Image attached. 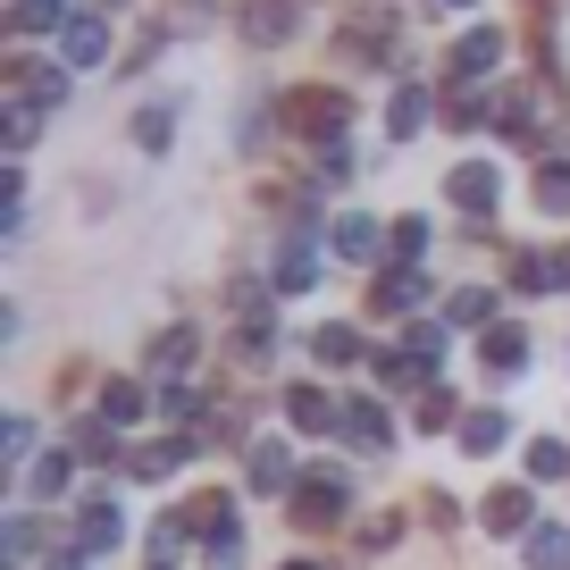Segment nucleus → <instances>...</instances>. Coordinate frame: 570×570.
I'll return each instance as SVG.
<instances>
[{
    "mask_svg": "<svg viewBox=\"0 0 570 570\" xmlns=\"http://www.w3.org/2000/svg\"><path fill=\"white\" fill-rule=\"evenodd\" d=\"M277 126L294 142H344V126H353V101H344V85H303L277 101Z\"/></svg>",
    "mask_w": 570,
    "mask_h": 570,
    "instance_id": "nucleus-1",
    "label": "nucleus"
},
{
    "mask_svg": "<svg viewBox=\"0 0 570 570\" xmlns=\"http://www.w3.org/2000/svg\"><path fill=\"white\" fill-rule=\"evenodd\" d=\"M344 503H353V495H344L336 470H311V479L294 487L285 512H294V529H303V537H327V529H344Z\"/></svg>",
    "mask_w": 570,
    "mask_h": 570,
    "instance_id": "nucleus-2",
    "label": "nucleus"
},
{
    "mask_svg": "<svg viewBox=\"0 0 570 570\" xmlns=\"http://www.w3.org/2000/svg\"><path fill=\"white\" fill-rule=\"evenodd\" d=\"M495 68H503V35H495V26H470V35L453 42V59H445L453 85H487Z\"/></svg>",
    "mask_w": 570,
    "mask_h": 570,
    "instance_id": "nucleus-3",
    "label": "nucleus"
},
{
    "mask_svg": "<svg viewBox=\"0 0 570 570\" xmlns=\"http://www.w3.org/2000/svg\"><path fill=\"white\" fill-rule=\"evenodd\" d=\"M101 59H109V26H101V9H76L68 35H59V68L85 76V68H101Z\"/></svg>",
    "mask_w": 570,
    "mask_h": 570,
    "instance_id": "nucleus-4",
    "label": "nucleus"
},
{
    "mask_svg": "<svg viewBox=\"0 0 570 570\" xmlns=\"http://www.w3.org/2000/svg\"><path fill=\"white\" fill-rule=\"evenodd\" d=\"M68 76L76 68H42V59H9V92H18V101H42V109H51V101H68Z\"/></svg>",
    "mask_w": 570,
    "mask_h": 570,
    "instance_id": "nucleus-5",
    "label": "nucleus"
},
{
    "mask_svg": "<svg viewBox=\"0 0 570 570\" xmlns=\"http://www.w3.org/2000/svg\"><path fill=\"white\" fill-rule=\"evenodd\" d=\"M487 118H495L503 135L537 142V126H546V92H537V85H512V92H503V101H487Z\"/></svg>",
    "mask_w": 570,
    "mask_h": 570,
    "instance_id": "nucleus-6",
    "label": "nucleus"
},
{
    "mask_svg": "<svg viewBox=\"0 0 570 570\" xmlns=\"http://www.w3.org/2000/svg\"><path fill=\"white\" fill-rule=\"evenodd\" d=\"M445 194H453V210L487 218V210H495V168H487V160H462V168L445 177Z\"/></svg>",
    "mask_w": 570,
    "mask_h": 570,
    "instance_id": "nucleus-7",
    "label": "nucleus"
},
{
    "mask_svg": "<svg viewBox=\"0 0 570 570\" xmlns=\"http://www.w3.org/2000/svg\"><path fill=\"white\" fill-rule=\"evenodd\" d=\"M235 26H244V42H261V51H268V42L294 35V0H244V18H235Z\"/></svg>",
    "mask_w": 570,
    "mask_h": 570,
    "instance_id": "nucleus-8",
    "label": "nucleus"
},
{
    "mask_svg": "<svg viewBox=\"0 0 570 570\" xmlns=\"http://www.w3.org/2000/svg\"><path fill=\"white\" fill-rule=\"evenodd\" d=\"M68 0H9V35H68Z\"/></svg>",
    "mask_w": 570,
    "mask_h": 570,
    "instance_id": "nucleus-9",
    "label": "nucleus"
},
{
    "mask_svg": "<svg viewBox=\"0 0 570 570\" xmlns=\"http://www.w3.org/2000/svg\"><path fill=\"white\" fill-rule=\"evenodd\" d=\"M344 403H327V386H285V420L303 428V436H320V428H336Z\"/></svg>",
    "mask_w": 570,
    "mask_h": 570,
    "instance_id": "nucleus-10",
    "label": "nucleus"
},
{
    "mask_svg": "<svg viewBox=\"0 0 570 570\" xmlns=\"http://www.w3.org/2000/svg\"><path fill=\"white\" fill-rule=\"evenodd\" d=\"M529 512H537V495H529V487H495L479 520H487L495 537H520V529H529Z\"/></svg>",
    "mask_w": 570,
    "mask_h": 570,
    "instance_id": "nucleus-11",
    "label": "nucleus"
},
{
    "mask_svg": "<svg viewBox=\"0 0 570 570\" xmlns=\"http://www.w3.org/2000/svg\"><path fill=\"white\" fill-rule=\"evenodd\" d=\"M420 126H428V92H420V85H394V101H386V135H394V142H411Z\"/></svg>",
    "mask_w": 570,
    "mask_h": 570,
    "instance_id": "nucleus-12",
    "label": "nucleus"
},
{
    "mask_svg": "<svg viewBox=\"0 0 570 570\" xmlns=\"http://www.w3.org/2000/svg\"><path fill=\"white\" fill-rule=\"evenodd\" d=\"M403 303H420V268H386L370 285V311H403Z\"/></svg>",
    "mask_w": 570,
    "mask_h": 570,
    "instance_id": "nucleus-13",
    "label": "nucleus"
},
{
    "mask_svg": "<svg viewBox=\"0 0 570 570\" xmlns=\"http://www.w3.org/2000/svg\"><path fill=\"white\" fill-rule=\"evenodd\" d=\"M0 126H9V151H35V135H42V101H18V92H9Z\"/></svg>",
    "mask_w": 570,
    "mask_h": 570,
    "instance_id": "nucleus-14",
    "label": "nucleus"
},
{
    "mask_svg": "<svg viewBox=\"0 0 570 570\" xmlns=\"http://www.w3.org/2000/svg\"><path fill=\"white\" fill-rule=\"evenodd\" d=\"M512 285H520V294H546V285H562V261H553V252H520Z\"/></svg>",
    "mask_w": 570,
    "mask_h": 570,
    "instance_id": "nucleus-15",
    "label": "nucleus"
},
{
    "mask_svg": "<svg viewBox=\"0 0 570 570\" xmlns=\"http://www.w3.org/2000/svg\"><path fill=\"white\" fill-rule=\"evenodd\" d=\"M529 194H537V210H570V168H562V160H537Z\"/></svg>",
    "mask_w": 570,
    "mask_h": 570,
    "instance_id": "nucleus-16",
    "label": "nucleus"
},
{
    "mask_svg": "<svg viewBox=\"0 0 570 570\" xmlns=\"http://www.w3.org/2000/svg\"><path fill=\"white\" fill-rule=\"evenodd\" d=\"M311 353H320L327 370H344V361H361V336H353V327H320V336H311Z\"/></svg>",
    "mask_w": 570,
    "mask_h": 570,
    "instance_id": "nucleus-17",
    "label": "nucleus"
},
{
    "mask_svg": "<svg viewBox=\"0 0 570 570\" xmlns=\"http://www.w3.org/2000/svg\"><path fill=\"white\" fill-rule=\"evenodd\" d=\"M252 487H294V470H285V445H252Z\"/></svg>",
    "mask_w": 570,
    "mask_h": 570,
    "instance_id": "nucleus-18",
    "label": "nucleus"
},
{
    "mask_svg": "<svg viewBox=\"0 0 570 570\" xmlns=\"http://www.w3.org/2000/svg\"><path fill=\"white\" fill-rule=\"evenodd\" d=\"M529 562L537 570H570V529H537L529 537Z\"/></svg>",
    "mask_w": 570,
    "mask_h": 570,
    "instance_id": "nucleus-19",
    "label": "nucleus"
},
{
    "mask_svg": "<svg viewBox=\"0 0 570 570\" xmlns=\"http://www.w3.org/2000/svg\"><path fill=\"white\" fill-rule=\"evenodd\" d=\"M453 320L462 327H495V294H487V285H462V294H453Z\"/></svg>",
    "mask_w": 570,
    "mask_h": 570,
    "instance_id": "nucleus-20",
    "label": "nucleus"
},
{
    "mask_svg": "<svg viewBox=\"0 0 570 570\" xmlns=\"http://www.w3.org/2000/svg\"><path fill=\"white\" fill-rule=\"evenodd\" d=\"M487 361H495V370H520V361H529V336H520V327H487Z\"/></svg>",
    "mask_w": 570,
    "mask_h": 570,
    "instance_id": "nucleus-21",
    "label": "nucleus"
},
{
    "mask_svg": "<svg viewBox=\"0 0 570 570\" xmlns=\"http://www.w3.org/2000/svg\"><path fill=\"white\" fill-rule=\"evenodd\" d=\"M462 445L470 453H495L503 445V411H470V420H462Z\"/></svg>",
    "mask_w": 570,
    "mask_h": 570,
    "instance_id": "nucleus-22",
    "label": "nucleus"
},
{
    "mask_svg": "<svg viewBox=\"0 0 570 570\" xmlns=\"http://www.w3.org/2000/svg\"><path fill=\"white\" fill-rule=\"evenodd\" d=\"M344 428H353V445H386V420H377V403H344Z\"/></svg>",
    "mask_w": 570,
    "mask_h": 570,
    "instance_id": "nucleus-23",
    "label": "nucleus"
},
{
    "mask_svg": "<svg viewBox=\"0 0 570 570\" xmlns=\"http://www.w3.org/2000/svg\"><path fill=\"white\" fill-rule=\"evenodd\" d=\"M142 411V386H126V377H109V394H101V420H135Z\"/></svg>",
    "mask_w": 570,
    "mask_h": 570,
    "instance_id": "nucleus-24",
    "label": "nucleus"
},
{
    "mask_svg": "<svg viewBox=\"0 0 570 570\" xmlns=\"http://www.w3.org/2000/svg\"><path fill=\"white\" fill-rule=\"evenodd\" d=\"M562 470H570V453L553 445V436H537L529 445V479H562Z\"/></svg>",
    "mask_w": 570,
    "mask_h": 570,
    "instance_id": "nucleus-25",
    "label": "nucleus"
},
{
    "mask_svg": "<svg viewBox=\"0 0 570 570\" xmlns=\"http://www.w3.org/2000/svg\"><path fill=\"white\" fill-rule=\"evenodd\" d=\"M185 462V445H177V436H168V445H142L135 453V470H142V479H160V470H177Z\"/></svg>",
    "mask_w": 570,
    "mask_h": 570,
    "instance_id": "nucleus-26",
    "label": "nucleus"
},
{
    "mask_svg": "<svg viewBox=\"0 0 570 570\" xmlns=\"http://www.w3.org/2000/svg\"><path fill=\"white\" fill-rule=\"evenodd\" d=\"M370 244H377V227H370V218H336V252H353V261H361Z\"/></svg>",
    "mask_w": 570,
    "mask_h": 570,
    "instance_id": "nucleus-27",
    "label": "nucleus"
},
{
    "mask_svg": "<svg viewBox=\"0 0 570 570\" xmlns=\"http://www.w3.org/2000/svg\"><path fill=\"white\" fill-rule=\"evenodd\" d=\"M135 142H142V151H168V109H142V118H135Z\"/></svg>",
    "mask_w": 570,
    "mask_h": 570,
    "instance_id": "nucleus-28",
    "label": "nucleus"
},
{
    "mask_svg": "<svg viewBox=\"0 0 570 570\" xmlns=\"http://www.w3.org/2000/svg\"><path fill=\"white\" fill-rule=\"evenodd\" d=\"M185 353H194V327H168V336H160V353H151V361H160V370H177Z\"/></svg>",
    "mask_w": 570,
    "mask_h": 570,
    "instance_id": "nucleus-29",
    "label": "nucleus"
},
{
    "mask_svg": "<svg viewBox=\"0 0 570 570\" xmlns=\"http://www.w3.org/2000/svg\"><path fill=\"white\" fill-rule=\"evenodd\" d=\"M420 244H428V227H420V218H403V227H394V261H420Z\"/></svg>",
    "mask_w": 570,
    "mask_h": 570,
    "instance_id": "nucleus-30",
    "label": "nucleus"
},
{
    "mask_svg": "<svg viewBox=\"0 0 570 570\" xmlns=\"http://www.w3.org/2000/svg\"><path fill=\"white\" fill-rule=\"evenodd\" d=\"M218 0H177V35H194V26H210Z\"/></svg>",
    "mask_w": 570,
    "mask_h": 570,
    "instance_id": "nucleus-31",
    "label": "nucleus"
},
{
    "mask_svg": "<svg viewBox=\"0 0 570 570\" xmlns=\"http://www.w3.org/2000/svg\"><path fill=\"white\" fill-rule=\"evenodd\" d=\"M453 420V394H420V428H445Z\"/></svg>",
    "mask_w": 570,
    "mask_h": 570,
    "instance_id": "nucleus-32",
    "label": "nucleus"
},
{
    "mask_svg": "<svg viewBox=\"0 0 570 570\" xmlns=\"http://www.w3.org/2000/svg\"><path fill=\"white\" fill-rule=\"evenodd\" d=\"M553 261H562V285H570V244H562V252H553Z\"/></svg>",
    "mask_w": 570,
    "mask_h": 570,
    "instance_id": "nucleus-33",
    "label": "nucleus"
},
{
    "mask_svg": "<svg viewBox=\"0 0 570 570\" xmlns=\"http://www.w3.org/2000/svg\"><path fill=\"white\" fill-rule=\"evenodd\" d=\"M436 9H479V0H436Z\"/></svg>",
    "mask_w": 570,
    "mask_h": 570,
    "instance_id": "nucleus-34",
    "label": "nucleus"
},
{
    "mask_svg": "<svg viewBox=\"0 0 570 570\" xmlns=\"http://www.w3.org/2000/svg\"><path fill=\"white\" fill-rule=\"evenodd\" d=\"M92 9H135V0H92Z\"/></svg>",
    "mask_w": 570,
    "mask_h": 570,
    "instance_id": "nucleus-35",
    "label": "nucleus"
},
{
    "mask_svg": "<svg viewBox=\"0 0 570 570\" xmlns=\"http://www.w3.org/2000/svg\"><path fill=\"white\" fill-rule=\"evenodd\" d=\"M285 570H320V562H285Z\"/></svg>",
    "mask_w": 570,
    "mask_h": 570,
    "instance_id": "nucleus-36",
    "label": "nucleus"
}]
</instances>
